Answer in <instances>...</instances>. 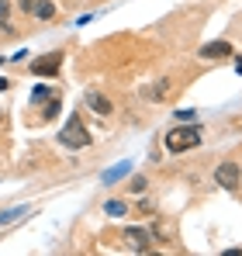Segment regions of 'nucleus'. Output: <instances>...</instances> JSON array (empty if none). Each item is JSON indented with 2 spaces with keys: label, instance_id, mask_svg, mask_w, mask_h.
Instances as JSON below:
<instances>
[{
  "label": "nucleus",
  "instance_id": "nucleus-13",
  "mask_svg": "<svg viewBox=\"0 0 242 256\" xmlns=\"http://www.w3.org/2000/svg\"><path fill=\"white\" fill-rule=\"evenodd\" d=\"M146 187H149V184H146V176H135V180H132V190H135V194H142Z\"/></svg>",
  "mask_w": 242,
  "mask_h": 256
},
{
  "label": "nucleus",
  "instance_id": "nucleus-6",
  "mask_svg": "<svg viewBox=\"0 0 242 256\" xmlns=\"http://www.w3.org/2000/svg\"><path fill=\"white\" fill-rule=\"evenodd\" d=\"M228 52H232V45H228V42H208L201 48V59H225Z\"/></svg>",
  "mask_w": 242,
  "mask_h": 256
},
{
  "label": "nucleus",
  "instance_id": "nucleus-2",
  "mask_svg": "<svg viewBox=\"0 0 242 256\" xmlns=\"http://www.w3.org/2000/svg\"><path fill=\"white\" fill-rule=\"evenodd\" d=\"M66 146H73V149H83V146H90V132L83 128V122L76 114H70L66 118V128H62V135H59Z\"/></svg>",
  "mask_w": 242,
  "mask_h": 256
},
{
  "label": "nucleus",
  "instance_id": "nucleus-5",
  "mask_svg": "<svg viewBox=\"0 0 242 256\" xmlns=\"http://www.w3.org/2000/svg\"><path fill=\"white\" fill-rule=\"evenodd\" d=\"M86 104H90V111H97V114H111V111H114V104H111L104 94H94V90L86 94Z\"/></svg>",
  "mask_w": 242,
  "mask_h": 256
},
{
  "label": "nucleus",
  "instance_id": "nucleus-4",
  "mask_svg": "<svg viewBox=\"0 0 242 256\" xmlns=\"http://www.w3.org/2000/svg\"><path fill=\"white\" fill-rule=\"evenodd\" d=\"M59 66H62V52H48V56H42V59L32 62V73L35 76H56Z\"/></svg>",
  "mask_w": 242,
  "mask_h": 256
},
{
  "label": "nucleus",
  "instance_id": "nucleus-7",
  "mask_svg": "<svg viewBox=\"0 0 242 256\" xmlns=\"http://www.w3.org/2000/svg\"><path fill=\"white\" fill-rule=\"evenodd\" d=\"M32 14H35L38 21H52V18H56V4H48V0H35V4H32Z\"/></svg>",
  "mask_w": 242,
  "mask_h": 256
},
{
  "label": "nucleus",
  "instance_id": "nucleus-11",
  "mask_svg": "<svg viewBox=\"0 0 242 256\" xmlns=\"http://www.w3.org/2000/svg\"><path fill=\"white\" fill-rule=\"evenodd\" d=\"M166 86H170L166 80H162L160 86H149V90H146V97H162V94H166Z\"/></svg>",
  "mask_w": 242,
  "mask_h": 256
},
{
  "label": "nucleus",
  "instance_id": "nucleus-3",
  "mask_svg": "<svg viewBox=\"0 0 242 256\" xmlns=\"http://www.w3.org/2000/svg\"><path fill=\"white\" fill-rule=\"evenodd\" d=\"M214 184H218V187H225V190H239V184H242L239 163H232V160L218 163V170H214Z\"/></svg>",
  "mask_w": 242,
  "mask_h": 256
},
{
  "label": "nucleus",
  "instance_id": "nucleus-1",
  "mask_svg": "<svg viewBox=\"0 0 242 256\" xmlns=\"http://www.w3.org/2000/svg\"><path fill=\"white\" fill-rule=\"evenodd\" d=\"M194 146H201V128L198 125L166 132V149H170V152H187V149H194Z\"/></svg>",
  "mask_w": 242,
  "mask_h": 256
},
{
  "label": "nucleus",
  "instance_id": "nucleus-16",
  "mask_svg": "<svg viewBox=\"0 0 242 256\" xmlns=\"http://www.w3.org/2000/svg\"><path fill=\"white\" fill-rule=\"evenodd\" d=\"M32 4H35V0H21V7H24V10H32Z\"/></svg>",
  "mask_w": 242,
  "mask_h": 256
},
{
  "label": "nucleus",
  "instance_id": "nucleus-15",
  "mask_svg": "<svg viewBox=\"0 0 242 256\" xmlns=\"http://www.w3.org/2000/svg\"><path fill=\"white\" fill-rule=\"evenodd\" d=\"M56 114H59V104H56V100H52V104H48V108H45V118H56Z\"/></svg>",
  "mask_w": 242,
  "mask_h": 256
},
{
  "label": "nucleus",
  "instance_id": "nucleus-8",
  "mask_svg": "<svg viewBox=\"0 0 242 256\" xmlns=\"http://www.w3.org/2000/svg\"><path fill=\"white\" fill-rule=\"evenodd\" d=\"M128 239H132V246H135L138 253L149 250V232H142V228H128Z\"/></svg>",
  "mask_w": 242,
  "mask_h": 256
},
{
  "label": "nucleus",
  "instance_id": "nucleus-12",
  "mask_svg": "<svg viewBox=\"0 0 242 256\" xmlns=\"http://www.w3.org/2000/svg\"><path fill=\"white\" fill-rule=\"evenodd\" d=\"M121 173H128V163H124V166H118V170H111V173H104V184H111V180H118Z\"/></svg>",
  "mask_w": 242,
  "mask_h": 256
},
{
  "label": "nucleus",
  "instance_id": "nucleus-9",
  "mask_svg": "<svg viewBox=\"0 0 242 256\" xmlns=\"http://www.w3.org/2000/svg\"><path fill=\"white\" fill-rule=\"evenodd\" d=\"M7 14H10V4H7V0H0V32H10V24H7Z\"/></svg>",
  "mask_w": 242,
  "mask_h": 256
},
{
  "label": "nucleus",
  "instance_id": "nucleus-14",
  "mask_svg": "<svg viewBox=\"0 0 242 256\" xmlns=\"http://www.w3.org/2000/svg\"><path fill=\"white\" fill-rule=\"evenodd\" d=\"M18 214H24V212H21V208H10V212H0V225H4V222H10V218H18Z\"/></svg>",
  "mask_w": 242,
  "mask_h": 256
},
{
  "label": "nucleus",
  "instance_id": "nucleus-10",
  "mask_svg": "<svg viewBox=\"0 0 242 256\" xmlns=\"http://www.w3.org/2000/svg\"><path fill=\"white\" fill-rule=\"evenodd\" d=\"M104 212H108V214H124L128 208H124L121 201H108V204H104Z\"/></svg>",
  "mask_w": 242,
  "mask_h": 256
}]
</instances>
